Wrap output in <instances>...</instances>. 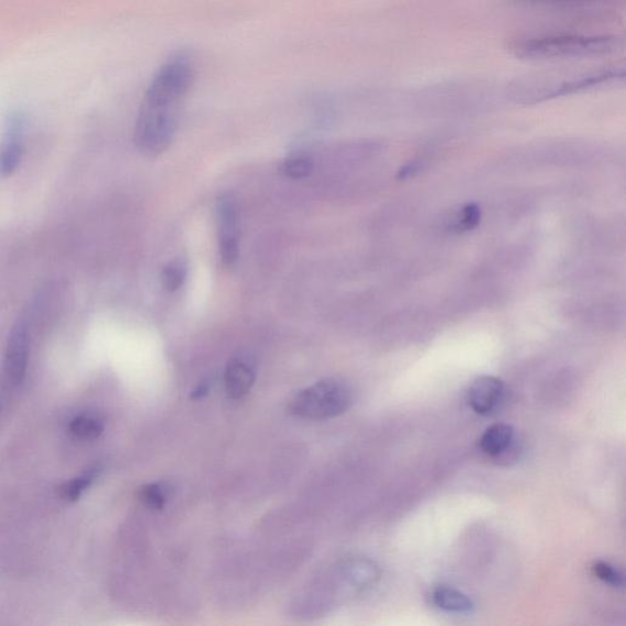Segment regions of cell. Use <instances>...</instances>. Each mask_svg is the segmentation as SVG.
Returning a JSON list of instances; mask_svg holds the SVG:
<instances>
[{
    "label": "cell",
    "mask_w": 626,
    "mask_h": 626,
    "mask_svg": "<svg viewBox=\"0 0 626 626\" xmlns=\"http://www.w3.org/2000/svg\"><path fill=\"white\" fill-rule=\"evenodd\" d=\"M511 2L526 7H581L606 4L610 0H511Z\"/></svg>",
    "instance_id": "19"
},
{
    "label": "cell",
    "mask_w": 626,
    "mask_h": 626,
    "mask_svg": "<svg viewBox=\"0 0 626 626\" xmlns=\"http://www.w3.org/2000/svg\"><path fill=\"white\" fill-rule=\"evenodd\" d=\"M505 385L492 376H481L469 387L468 403L474 413L491 416L503 406Z\"/></svg>",
    "instance_id": "8"
},
{
    "label": "cell",
    "mask_w": 626,
    "mask_h": 626,
    "mask_svg": "<svg viewBox=\"0 0 626 626\" xmlns=\"http://www.w3.org/2000/svg\"><path fill=\"white\" fill-rule=\"evenodd\" d=\"M210 391V384L208 382L201 383L195 391L192 392V399H201L206 395Z\"/></svg>",
    "instance_id": "21"
},
{
    "label": "cell",
    "mask_w": 626,
    "mask_h": 626,
    "mask_svg": "<svg viewBox=\"0 0 626 626\" xmlns=\"http://www.w3.org/2000/svg\"><path fill=\"white\" fill-rule=\"evenodd\" d=\"M256 380L255 366L245 358H234L226 366L224 381L232 399H242L250 392Z\"/></svg>",
    "instance_id": "9"
},
{
    "label": "cell",
    "mask_w": 626,
    "mask_h": 626,
    "mask_svg": "<svg viewBox=\"0 0 626 626\" xmlns=\"http://www.w3.org/2000/svg\"><path fill=\"white\" fill-rule=\"evenodd\" d=\"M623 47L615 35L544 34L516 36L506 48L525 62H563L611 56Z\"/></svg>",
    "instance_id": "3"
},
{
    "label": "cell",
    "mask_w": 626,
    "mask_h": 626,
    "mask_svg": "<svg viewBox=\"0 0 626 626\" xmlns=\"http://www.w3.org/2000/svg\"><path fill=\"white\" fill-rule=\"evenodd\" d=\"M139 500H142L149 508L164 510L168 501V489L161 483H150L139 491Z\"/></svg>",
    "instance_id": "17"
},
{
    "label": "cell",
    "mask_w": 626,
    "mask_h": 626,
    "mask_svg": "<svg viewBox=\"0 0 626 626\" xmlns=\"http://www.w3.org/2000/svg\"><path fill=\"white\" fill-rule=\"evenodd\" d=\"M349 579L358 586H369L379 577L371 561L355 560L347 568Z\"/></svg>",
    "instance_id": "16"
},
{
    "label": "cell",
    "mask_w": 626,
    "mask_h": 626,
    "mask_svg": "<svg viewBox=\"0 0 626 626\" xmlns=\"http://www.w3.org/2000/svg\"><path fill=\"white\" fill-rule=\"evenodd\" d=\"M187 277V262L177 258V260L168 262L161 271V284L168 293H176L186 283Z\"/></svg>",
    "instance_id": "15"
},
{
    "label": "cell",
    "mask_w": 626,
    "mask_h": 626,
    "mask_svg": "<svg viewBox=\"0 0 626 626\" xmlns=\"http://www.w3.org/2000/svg\"><path fill=\"white\" fill-rule=\"evenodd\" d=\"M480 220L481 211L478 204L469 203L458 213L455 224H452V230L457 232L471 231L480 223Z\"/></svg>",
    "instance_id": "18"
},
{
    "label": "cell",
    "mask_w": 626,
    "mask_h": 626,
    "mask_svg": "<svg viewBox=\"0 0 626 626\" xmlns=\"http://www.w3.org/2000/svg\"><path fill=\"white\" fill-rule=\"evenodd\" d=\"M624 77L625 69L615 66L527 74L510 83L508 96L516 103L535 104L593 90Z\"/></svg>",
    "instance_id": "2"
},
{
    "label": "cell",
    "mask_w": 626,
    "mask_h": 626,
    "mask_svg": "<svg viewBox=\"0 0 626 626\" xmlns=\"http://www.w3.org/2000/svg\"><path fill=\"white\" fill-rule=\"evenodd\" d=\"M25 121L23 115L13 114L8 119L4 134L0 139V176H13L24 155Z\"/></svg>",
    "instance_id": "7"
},
{
    "label": "cell",
    "mask_w": 626,
    "mask_h": 626,
    "mask_svg": "<svg viewBox=\"0 0 626 626\" xmlns=\"http://www.w3.org/2000/svg\"><path fill=\"white\" fill-rule=\"evenodd\" d=\"M100 472L101 467L96 466L86 470L79 478L64 483L60 488L63 499L69 502L78 501L86 489H89L92 482L100 477Z\"/></svg>",
    "instance_id": "12"
},
{
    "label": "cell",
    "mask_w": 626,
    "mask_h": 626,
    "mask_svg": "<svg viewBox=\"0 0 626 626\" xmlns=\"http://www.w3.org/2000/svg\"><path fill=\"white\" fill-rule=\"evenodd\" d=\"M432 602L441 611L452 614H471L474 603L466 593L450 586H437L431 593Z\"/></svg>",
    "instance_id": "11"
},
{
    "label": "cell",
    "mask_w": 626,
    "mask_h": 626,
    "mask_svg": "<svg viewBox=\"0 0 626 626\" xmlns=\"http://www.w3.org/2000/svg\"><path fill=\"white\" fill-rule=\"evenodd\" d=\"M593 574H595L604 584H608L613 588H622L624 585V579L621 571L607 563V561L599 560L592 566Z\"/></svg>",
    "instance_id": "20"
},
{
    "label": "cell",
    "mask_w": 626,
    "mask_h": 626,
    "mask_svg": "<svg viewBox=\"0 0 626 626\" xmlns=\"http://www.w3.org/2000/svg\"><path fill=\"white\" fill-rule=\"evenodd\" d=\"M313 170H315V164L313 159L308 155H294L282 161L279 167V171L289 179L301 180L309 178Z\"/></svg>",
    "instance_id": "13"
},
{
    "label": "cell",
    "mask_w": 626,
    "mask_h": 626,
    "mask_svg": "<svg viewBox=\"0 0 626 626\" xmlns=\"http://www.w3.org/2000/svg\"><path fill=\"white\" fill-rule=\"evenodd\" d=\"M514 428L505 424H495L484 431L480 438V449L485 456L499 458L505 456L514 444Z\"/></svg>",
    "instance_id": "10"
},
{
    "label": "cell",
    "mask_w": 626,
    "mask_h": 626,
    "mask_svg": "<svg viewBox=\"0 0 626 626\" xmlns=\"http://www.w3.org/2000/svg\"><path fill=\"white\" fill-rule=\"evenodd\" d=\"M195 62L189 53L170 57L155 74L139 105L134 143L138 153L156 158L170 147L177 134L183 102L195 81Z\"/></svg>",
    "instance_id": "1"
},
{
    "label": "cell",
    "mask_w": 626,
    "mask_h": 626,
    "mask_svg": "<svg viewBox=\"0 0 626 626\" xmlns=\"http://www.w3.org/2000/svg\"><path fill=\"white\" fill-rule=\"evenodd\" d=\"M351 403L349 385L337 380H326L298 393L289 405V413L301 418L327 420L347 412Z\"/></svg>",
    "instance_id": "4"
},
{
    "label": "cell",
    "mask_w": 626,
    "mask_h": 626,
    "mask_svg": "<svg viewBox=\"0 0 626 626\" xmlns=\"http://www.w3.org/2000/svg\"><path fill=\"white\" fill-rule=\"evenodd\" d=\"M75 437L81 439H96L103 434V421L92 415H81L74 417L69 425Z\"/></svg>",
    "instance_id": "14"
},
{
    "label": "cell",
    "mask_w": 626,
    "mask_h": 626,
    "mask_svg": "<svg viewBox=\"0 0 626 626\" xmlns=\"http://www.w3.org/2000/svg\"><path fill=\"white\" fill-rule=\"evenodd\" d=\"M31 331L26 317H20L9 333L4 371L10 384L19 387L23 384L30 356Z\"/></svg>",
    "instance_id": "6"
},
{
    "label": "cell",
    "mask_w": 626,
    "mask_h": 626,
    "mask_svg": "<svg viewBox=\"0 0 626 626\" xmlns=\"http://www.w3.org/2000/svg\"><path fill=\"white\" fill-rule=\"evenodd\" d=\"M215 214H217L222 261L225 266L233 267L239 260L241 250L239 208L233 193H222L215 204Z\"/></svg>",
    "instance_id": "5"
}]
</instances>
